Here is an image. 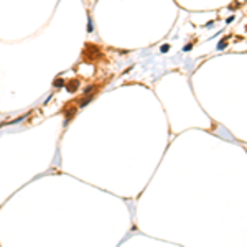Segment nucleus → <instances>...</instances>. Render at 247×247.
Masks as SVG:
<instances>
[{
  "label": "nucleus",
  "mask_w": 247,
  "mask_h": 247,
  "mask_svg": "<svg viewBox=\"0 0 247 247\" xmlns=\"http://www.w3.org/2000/svg\"><path fill=\"white\" fill-rule=\"evenodd\" d=\"M226 45H227V43H226V40H222V41L219 43V46H218V48H219V50H222V48H226Z\"/></svg>",
  "instance_id": "nucleus-7"
},
{
  "label": "nucleus",
  "mask_w": 247,
  "mask_h": 247,
  "mask_svg": "<svg viewBox=\"0 0 247 247\" xmlns=\"http://www.w3.org/2000/svg\"><path fill=\"white\" fill-rule=\"evenodd\" d=\"M79 87V81L78 79H73V81H69L68 84H66V89H68L69 92H76Z\"/></svg>",
  "instance_id": "nucleus-3"
},
{
  "label": "nucleus",
  "mask_w": 247,
  "mask_h": 247,
  "mask_svg": "<svg viewBox=\"0 0 247 247\" xmlns=\"http://www.w3.org/2000/svg\"><path fill=\"white\" fill-rule=\"evenodd\" d=\"M89 101H92V96H89V94H86L84 96V99L81 101V102H79V107H84V105L89 102Z\"/></svg>",
  "instance_id": "nucleus-4"
},
{
  "label": "nucleus",
  "mask_w": 247,
  "mask_h": 247,
  "mask_svg": "<svg viewBox=\"0 0 247 247\" xmlns=\"http://www.w3.org/2000/svg\"><path fill=\"white\" fill-rule=\"evenodd\" d=\"M53 84H55V87H63V86H66V82L61 78H58V79H55V82H53Z\"/></svg>",
  "instance_id": "nucleus-5"
},
{
  "label": "nucleus",
  "mask_w": 247,
  "mask_h": 247,
  "mask_svg": "<svg viewBox=\"0 0 247 247\" xmlns=\"http://www.w3.org/2000/svg\"><path fill=\"white\" fill-rule=\"evenodd\" d=\"M64 111H66V112H64V116H66V124H68V122L73 119L74 114H76L78 107H76V105H73V107H68V109H64Z\"/></svg>",
  "instance_id": "nucleus-2"
},
{
  "label": "nucleus",
  "mask_w": 247,
  "mask_h": 247,
  "mask_svg": "<svg viewBox=\"0 0 247 247\" xmlns=\"http://www.w3.org/2000/svg\"><path fill=\"white\" fill-rule=\"evenodd\" d=\"M82 56H84L86 61H92V59H97L101 58V50L97 45H94V43H86V48H84V53H82Z\"/></svg>",
  "instance_id": "nucleus-1"
},
{
  "label": "nucleus",
  "mask_w": 247,
  "mask_h": 247,
  "mask_svg": "<svg viewBox=\"0 0 247 247\" xmlns=\"http://www.w3.org/2000/svg\"><path fill=\"white\" fill-rule=\"evenodd\" d=\"M168 50H170V45H163V46H162V51H163V53H166Z\"/></svg>",
  "instance_id": "nucleus-8"
},
{
  "label": "nucleus",
  "mask_w": 247,
  "mask_h": 247,
  "mask_svg": "<svg viewBox=\"0 0 247 247\" xmlns=\"http://www.w3.org/2000/svg\"><path fill=\"white\" fill-rule=\"evenodd\" d=\"M92 30H94V25H92V20L89 18V21H87V32L92 33Z\"/></svg>",
  "instance_id": "nucleus-6"
}]
</instances>
